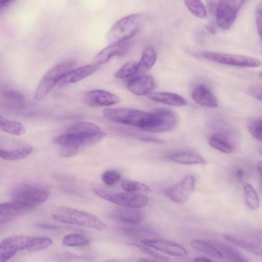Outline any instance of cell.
<instances>
[{"label": "cell", "instance_id": "obj_1", "mask_svg": "<svg viewBox=\"0 0 262 262\" xmlns=\"http://www.w3.org/2000/svg\"><path fill=\"white\" fill-rule=\"evenodd\" d=\"M103 115L113 122L138 127L153 132L161 124L160 117L155 112L126 108H106Z\"/></svg>", "mask_w": 262, "mask_h": 262}, {"label": "cell", "instance_id": "obj_2", "mask_svg": "<svg viewBox=\"0 0 262 262\" xmlns=\"http://www.w3.org/2000/svg\"><path fill=\"white\" fill-rule=\"evenodd\" d=\"M105 135L98 125L88 122H79L56 137L54 141L61 146L72 145L80 149L96 144Z\"/></svg>", "mask_w": 262, "mask_h": 262}, {"label": "cell", "instance_id": "obj_3", "mask_svg": "<svg viewBox=\"0 0 262 262\" xmlns=\"http://www.w3.org/2000/svg\"><path fill=\"white\" fill-rule=\"evenodd\" d=\"M53 217L65 224L80 226L98 231L106 229V225L93 214L68 207H59L52 213Z\"/></svg>", "mask_w": 262, "mask_h": 262}, {"label": "cell", "instance_id": "obj_4", "mask_svg": "<svg viewBox=\"0 0 262 262\" xmlns=\"http://www.w3.org/2000/svg\"><path fill=\"white\" fill-rule=\"evenodd\" d=\"M144 22V16L140 13L125 16L116 21L107 34V40L111 44L126 42L137 35Z\"/></svg>", "mask_w": 262, "mask_h": 262}, {"label": "cell", "instance_id": "obj_5", "mask_svg": "<svg viewBox=\"0 0 262 262\" xmlns=\"http://www.w3.org/2000/svg\"><path fill=\"white\" fill-rule=\"evenodd\" d=\"M11 195L13 201L34 208L46 201L49 192L41 185L26 183L15 186Z\"/></svg>", "mask_w": 262, "mask_h": 262}, {"label": "cell", "instance_id": "obj_6", "mask_svg": "<svg viewBox=\"0 0 262 262\" xmlns=\"http://www.w3.org/2000/svg\"><path fill=\"white\" fill-rule=\"evenodd\" d=\"M76 61L66 60L52 67L45 74L39 81L35 92V98L37 100L43 99L51 89L57 84L59 80L72 69Z\"/></svg>", "mask_w": 262, "mask_h": 262}, {"label": "cell", "instance_id": "obj_7", "mask_svg": "<svg viewBox=\"0 0 262 262\" xmlns=\"http://www.w3.org/2000/svg\"><path fill=\"white\" fill-rule=\"evenodd\" d=\"M93 191L99 197L123 207L139 209L148 202V196L139 192H116L99 188Z\"/></svg>", "mask_w": 262, "mask_h": 262}, {"label": "cell", "instance_id": "obj_8", "mask_svg": "<svg viewBox=\"0 0 262 262\" xmlns=\"http://www.w3.org/2000/svg\"><path fill=\"white\" fill-rule=\"evenodd\" d=\"M36 236H15L0 244V262H6L19 251L36 252Z\"/></svg>", "mask_w": 262, "mask_h": 262}, {"label": "cell", "instance_id": "obj_9", "mask_svg": "<svg viewBox=\"0 0 262 262\" xmlns=\"http://www.w3.org/2000/svg\"><path fill=\"white\" fill-rule=\"evenodd\" d=\"M201 56L205 59L214 63L240 68H257L262 65L258 59L235 54L215 52H204Z\"/></svg>", "mask_w": 262, "mask_h": 262}, {"label": "cell", "instance_id": "obj_10", "mask_svg": "<svg viewBox=\"0 0 262 262\" xmlns=\"http://www.w3.org/2000/svg\"><path fill=\"white\" fill-rule=\"evenodd\" d=\"M245 1H220L214 8L216 23L220 28L227 30L233 25Z\"/></svg>", "mask_w": 262, "mask_h": 262}, {"label": "cell", "instance_id": "obj_11", "mask_svg": "<svg viewBox=\"0 0 262 262\" xmlns=\"http://www.w3.org/2000/svg\"><path fill=\"white\" fill-rule=\"evenodd\" d=\"M223 238L233 245L262 257V230L239 235L224 234Z\"/></svg>", "mask_w": 262, "mask_h": 262}, {"label": "cell", "instance_id": "obj_12", "mask_svg": "<svg viewBox=\"0 0 262 262\" xmlns=\"http://www.w3.org/2000/svg\"><path fill=\"white\" fill-rule=\"evenodd\" d=\"M33 151L32 146L28 143L14 139L1 140L0 156L6 160L15 161L27 157Z\"/></svg>", "mask_w": 262, "mask_h": 262}, {"label": "cell", "instance_id": "obj_13", "mask_svg": "<svg viewBox=\"0 0 262 262\" xmlns=\"http://www.w3.org/2000/svg\"><path fill=\"white\" fill-rule=\"evenodd\" d=\"M194 188L195 178L192 174H188L169 188L166 191V194L176 203L183 204L189 199Z\"/></svg>", "mask_w": 262, "mask_h": 262}, {"label": "cell", "instance_id": "obj_14", "mask_svg": "<svg viewBox=\"0 0 262 262\" xmlns=\"http://www.w3.org/2000/svg\"><path fill=\"white\" fill-rule=\"evenodd\" d=\"M140 242L152 249L176 257H184L188 254L182 246L167 239L154 238L142 239Z\"/></svg>", "mask_w": 262, "mask_h": 262}, {"label": "cell", "instance_id": "obj_15", "mask_svg": "<svg viewBox=\"0 0 262 262\" xmlns=\"http://www.w3.org/2000/svg\"><path fill=\"white\" fill-rule=\"evenodd\" d=\"M83 101L91 107L108 106L120 102V98L109 92L101 90H94L86 92Z\"/></svg>", "mask_w": 262, "mask_h": 262}, {"label": "cell", "instance_id": "obj_16", "mask_svg": "<svg viewBox=\"0 0 262 262\" xmlns=\"http://www.w3.org/2000/svg\"><path fill=\"white\" fill-rule=\"evenodd\" d=\"M33 208L12 201L0 205V222L5 223L30 211Z\"/></svg>", "mask_w": 262, "mask_h": 262}, {"label": "cell", "instance_id": "obj_17", "mask_svg": "<svg viewBox=\"0 0 262 262\" xmlns=\"http://www.w3.org/2000/svg\"><path fill=\"white\" fill-rule=\"evenodd\" d=\"M99 66L94 63L72 69L59 80L57 85H65L79 82L95 72Z\"/></svg>", "mask_w": 262, "mask_h": 262}, {"label": "cell", "instance_id": "obj_18", "mask_svg": "<svg viewBox=\"0 0 262 262\" xmlns=\"http://www.w3.org/2000/svg\"><path fill=\"white\" fill-rule=\"evenodd\" d=\"M155 80L149 75H141L130 79L127 84L128 90L136 96L148 95L154 88Z\"/></svg>", "mask_w": 262, "mask_h": 262}, {"label": "cell", "instance_id": "obj_19", "mask_svg": "<svg viewBox=\"0 0 262 262\" xmlns=\"http://www.w3.org/2000/svg\"><path fill=\"white\" fill-rule=\"evenodd\" d=\"M191 97L200 105L208 108L217 106V100L211 91L205 85L200 84L193 89Z\"/></svg>", "mask_w": 262, "mask_h": 262}, {"label": "cell", "instance_id": "obj_20", "mask_svg": "<svg viewBox=\"0 0 262 262\" xmlns=\"http://www.w3.org/2000/svg\"><path fill=\"white\" fill-rule=\"evenodd\" d=\"M128 45L126 42L111 44L95 56V63L100 66L106 63L113 57L124 54L127 50Z\"/></svg>", "mask_w": 262, "mask_h": 262}, {"label": "cell", "instance_id": "obj_21", "mask_svg": "<svg viewBox=\"0 0 262 262\" xmlns=\"http://www.w3.org/2000/svg\"><path fill=\"white\" fill-rule=\"evenodd\" d=\"M114 215L117 220L130 225L139 224L145 217L144 213L138 208L123 207L117 208Z\"/></svg>", "mask_w": 262, "mask_h": 262}, {"label": "cell", "instance_id": "obj_22", "mask_svg": "<svg viewBox=\"0 0 262 262\" xmlns=\"http://www.w3.org/2000/svg\"><path fill=\"white\" fill-rule=\"evenodd\" d=\"M146 97L153 101L173 106H183L187 104L182 96L171 92H151Z\"/></svg>", "mask_w": 262, "mask_h": 262}, {"label": "cell", "instance_id": "obj_23", "mask_svg": "<svg viewBox=\"0 0 262 262\" xmlns=\"http://www.w3.org/2000/svg\"><path fill=\"white\" fill-rule=\"evenodd\" d=\"M157 54L154 47L150 45H146L143 49L141 58L137 62V74L146 73L155 64Z\"/></svg>", "mask_w": 262, "mask_h": 262}, {"label": "cell", "instance_id": "obj_24", "mask_svg": "<svg viewBox=\"0 0 262 262\" xmlns=\"http://www.w3.org/2000/svg\"><path fill=\"white\" fill-rule=\"evenodd\" d=\"M160 118V125L154 129V133L165 132L171 130L178 123V118L176 115L171 110L159 108L154 111Z\"/></svg>", "mask_w": 262, "mask_h": 262}, {"label": "cell", "instance_id": "obj_25", "mask_svg": "<svg viewBox=\"0 0 262 262\" xmlns=\"http://www.w3.org/2000/svg\"><path fill=\"white\" fill-rule=\"evenodd\" d=\"M170 160L185 165L203 164L205 160L198 153L191 150H183L176 152L168 156Z\"/></svg>", "mask_w": 262, "mask_h": 262}, {"label": "cell", "instance_id": "obj_26", "mask_svg": "<svg viewBox=\"0 0 262 262\" xmlns=\"http://www.w3.org/2000/svg\"><path fill=\"white\" fill-rule=\"evenodd\" d=\"M209 145L213 148L225 154H231L235 150V146L224 134L216 133L211 135L208 139Z\"/></svg>", "mask_w": 262, "mask_h": 262}, {"label": "cell", "instance_id": "obj_27", "mask_svg": "<svg viewBox=\"0 0 262 262\" xmlns=\"http://www.w3.org/2000/svg\"><path fill=\"white\" fill-rule=\"evenodd\" d=\"M215 247L229 262H250L238 250L222 242L214 241Z\"/></svg>", "mask_w": 262, "mask_h": 262}, {"label": "cell", "instance_id": "obj_28", "mask_svg": "<svg viewBox=\"0 0 262 262\" xmlns=\"http://www.w3.org/2000/svg\"><path fill=\"white\" fill-rule=\"evenodd\" d=\"M0 128L8 134L20 136L25 133V127L20 122L0 117Z\"/></svg>", "mask_w": 262, "mask_h": 262}, {"label": "cell", "instance_id": "obj_29", "mask_svg": "<svg viewBox=\"0 0 262 262\" xmlns=\"http://www.w3.org/2000/svg\"><path fill=\"white\" fill-rule=\"evenodd\" d=\"M245 201L247 206L252 210H256L260 205V200L255 188L248 183L244 184Z\"/></svg>", "mask_w": 262, "mask_h": 262}, {"label": "cell", "instance_id": "obj_30", "mask_svg": "<svg viewBox=\"0 0 262 262\" xmlns=\"http://www.w3.org/2000/svg\"><path fill=\"white\" fill-rule=\"evenodd\" d=\"M136 225H132V226L126 227L121 228V230L124 235L135 238L149 239V237H153L154 234L151 230L145 227H140ZM140 240V241H141Z\"/></svg>", "mask_w": 262, "mask_h": 262}, {"label": "cell", "instance_id": "obj_31", "mask_svg": "<svg viewBox=\"0 0 262 262\" xmlns=\"http://www.w3.org/2000/svg\"><path fill=\"white\" fill-rule=\"evenodd\" d=\"M190 246L194 249L215 258H223V255L218 249L210 243L195 239L191 242Z\"/></svg>", "mask_w": 262, "mask_h": 262}, {"label": "cell", "instance_id": "obj_32", "mask_svg": "<svg viewBox=\"0 0 262 262\" xmlns=\"http://www.w3.org/2000/svg\"><path fill=\"white\" fill-rule=\"evenodd\" d=\"M184 4L189 11L194 16L205 18L207 15L206 8L201 1H185Z\"/></svg>", "mask_w": 262, "mask_h": 262}, {"label": "cell", "instance_id": "obj_33", "mask_svg": "<svg viewBox=\"0 0 262 262\" xmlns=\"http://www.w3.org/2000/svg\"><path fill=\"white\" fill-rule=\"evenodd\" d=\"M122 188L129 192L149 193L150 188L146 184L140 182L130 180H123L121 182Z\"/></svg>", "mask_w": 262, "mask_h": 262}, {"label": "cell", "instance_id": "obj_34", "mask_svg": "<svg viewBox=\"0 0 262 262\" xmlns=\"http://www.w3.org/2000/svg\"><path fill=\"white\" fill-rule=\"evenodd\" d=\"M137 74V62L129 60L122 65L115 74L118 79L127 78Z\"/></svg>", "mask_w": 262, "mask_h": 262}, {"label": "cell", "instance_id": "obj_35", "mask_svg": "<svg viewBox=\"0 0 262 262\" xmlns=\"http://www.w3.org/2000/svg\"><path fill=\"white\" fill-rule=\"evenodd\" d=\"M62 242L64 245L68 247H82L90 244V241L86 237L76 233L66 235Z\"/></svg>", "mask_w": 262, "mask_h": 262}, {"label": "cell", "instance_id": "obj_36", "mask_svg": "<svg viewBox=\"0 0 262 262\" xmlns=\"http://www.w3.org/2000/svg\"><path fill=\"white\" fill-rule=\"evenodd\" d=\"M128 246L134 247L139 249L142 252L151 256L152 257L156 258L162 260H168L169 258L163 255H162L155 250L151 249V248L145 246L143 244H140L137 243H127Z\"/></svg>", "mask_w": 262, "mask_h": 262}, {"label": "cell", "instance_id": "obj_37", "mask_svg": "<svg viewBox=\"0 0 262 262\" xmlns=\"http://www.w3.org/2000/svg\"><path fill=\"white\" fill-rule=\"evenodd\" d=\"M247 129L254 138L262 141V119L251 121L248 124Z\"/></svg>", "mask_w": 262, "mask_h": 262}, {"label": "cell", "instance_id": "obj_38", "mask_svg": "<svg viewBox=\"0 0 262 262\" xmlns=\"http://www.w3.org/2000/svg\"><path fill=\"white\" fill-rule=\"evenodd\" d=\"M101 178L106 185L112 186L121 180V175L116 170H107L102 173Z\"/></svg>", "mask_w": 262, "mask_h": 262}, {"label": "cell", "instance_id": "obj_39", "mask_svg": "<svg viewBox=\"0 0 262 262\" xmlns=\"http://www.w3.org/2000/svg\"><path fill=\"white\" fill-rule=\"evenodd\" d=\"M255 17L257 31L262 40V2L258 3L256 5Z\"/></svg>", "mask_w": 262, "mask_h": 262}, {"label": "cell", "instance_id": "obj_40", "mask_svg": "<svg viewBox=\"0 0 262 262\" xmlns=\"http://www.w3.org/2000/svg\"><path fill=\"white\" fill-rule=\"evenodd\" d=\"M79 149L72 145H61L59 150V155L63 158L71 157L76 155Z\"/></svg>", "mask_w": 262, "mask_h": 262}, {"label": "cell", "instance_id": "obj_41", "mask_svg": "<svg viewBox=\"0 0 262 262\" xmlns=\"http://www.w3.org/2000/svg\"><path fill=\"white\" fill-rule=\"evenodd\" d=\"M3 95L4 98L11 101H21L24 99L23 95L12 90H4Z\"/></svg>", "mask_w": 262, "mask_h": 262}, {"label": "cell", "instance_id": "obj_42", "mask_svg": "<svg viewBox=\"0 0 262 262\" xmlns=\"http://www.w3.org/2000/svg\"><path fill=\"white\" fill-rule=\"evenodd\" d=\"M249 92L253 97L262 101V85L252 86Z\"/></svg>", "mask_w": 262, "mask_h": 262}, {"label": "cell", "instance_id": "obj_43", "mask_svg": "<svg viewBox=\"0 0 262 262\" xmlns=\"http://www.w3.org/2000/svg\"><path fill=\"white\" fill-rule=\"evenodd\" d=\"M13 1H2L0 2V11L5 10L7 9Z\"/></svg>", "mask_w": 262, "mask_h": 262}, {"label": "cell", "instance_id": "obj_44", "mask_svg": "<svg viewBox=\"0 0 262 262\" xmlns=\"http://www.w3.org/2000/svg\"><path fill=\"white\" fill-rule=\"evenodd\" d=\"M206 29L211 34H215L216 32L215 26L213 23H209L206 26Z\"/></svg>", "mask_w": 262, "mask_h": 262}, {"label": "cell", "instance_id": "obj_45", "mask_svg": "<svg viewBox=\"0 0 262 262\" xmlns=\"http://www.w3.org/2000/svg\"><path fill=\"white\" fill-rule=\"evenodd\" d=\"M65 257L68 259H81V256L76 254L67 252L65 253Z\"/></svg>", "mask_w": 262, "mask_h": 262}, {"label": "cell", "instance_id": "obj_46", "mask_svg": "<svg viewBox=\"0 0 262 262\" xmlns=\"http://www.w3.org/2000/svg\"><path fill=\"white\" fill-rule=\"evenodd\" d=\"M36 226L39 228H43L47 229H57V227L51 225L39 224L36 225Z\"/></svg>", "mask_w": 262, "mask_h": 262}, {"label": "cell", "instance_id": "obj_47", "mask_svg": "<svg viewBox=\"0 0 262 262\" xmlns=\"http://www.w3.org/2000/svg\"><path fill=\"white\" fill-rule=\"evenodd\" d=\"M193 262H213L209 258L204 257H199L195 258L193 260Z\"/></svg>", "mask_w": 262, "mask_h": 262}, {"label": "cell", "instance_id": "obj_48", "mask_svg": "<svg viewBox=\"0 0 262 262\" xmlns=\"http://www.w3.org/2000/svg\"><path fill=\"white\" fill-rule=\"evenodd\" d=\"M244 171L242 168H238L235 172V176L238 179H242L244 176Z\"/></svg>", "mask_w": 262, "mask_h": 262}, {"label": "cell", "instance_id": "obj_49", "mask_svg": "<svg viewBox=\"0 0 262 262\" xmlns=\"http://www.w3.org/2000/svg\"><path fill=\"white\" fill-rule=\"evenodd\" d=\"M138 262H159L157 261H155L152 259L145 258H139L138 259Z\"/></svg>", "mask_w": 262, "mask_h": 262}, {"label": "cell", "instance_id": "obj_50", "mask_svg": "<svg viewBox=\"0 0 262 262\" xmlns=\"http://www.w3.org/2000/svg\"><path fill=\"white\" fill-rule=\"evenodd\" d=\"M258 170L262 178V161H259L257 164Z\"/></svg>", "mask_w": 262, "mask_h": 262}, {"label": "cell", "instance_id": "obj_51", "mask_svg": "<svg viewBox=\"0 0 262 262\" xmlns=\"http://www.w3.org/2000/svg\"><path fill=\"white\" fill-rule=\"evenodd\" d=\"M104 262H121L115 259H108L105 260Z\"/></svg>", "mask_w": 262, "mask_h": 262}, {"label": "cell", "instance_id": "obj_52", "mask_svg": "<svg viewBox=\"0 0 262 262\" xmlns=\"http://www.w3.org/2000/svg\"><path fill=\"white\" fill-rule=\"evenodd\" d=\"M259 76L262 78V71L260 73Z\"/></svg>", "mask_w": 262, "mask_h": 262}, {"label": "cell", "instance_id": "obj_53", "mask_svg": "<svg viewBox=\"0 0 262 262\" xmlns=\"http://www.w3.org/2000/svg\"><path fill=\"white\" fill-rule=\"evenodd\" d=\"M260 153L262 155V149H260Z\"/></svg>", "mask_w": 262, "mask_h": 262}]
</instances>
